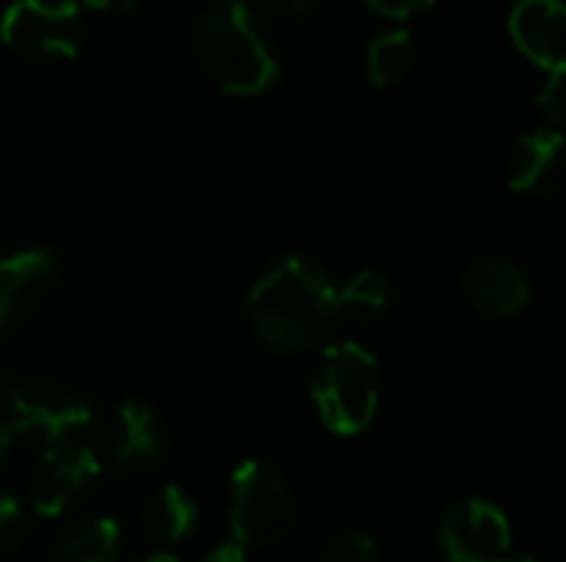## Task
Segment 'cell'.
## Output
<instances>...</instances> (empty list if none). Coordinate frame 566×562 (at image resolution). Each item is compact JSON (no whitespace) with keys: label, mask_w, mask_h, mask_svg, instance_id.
<instances>
[{"label":"cell","mask_w":566,"mask_h":562,"mask_svg":"<svg viewBox=\"0 0 566 562\" xmlns=\"http://www.w3.org/2000/svg\"><path fill=\"white\" fill-rule=\"evenodd\" d=\"M338 285L302 255L272 262L249 291V321L255 335L285 354L322 344L338 325Z\"/></svg>","instance_id":"cell-1"},{"label":"cell","mask_w":566,"mask_h":562,"mask_svg":"<svg viewBox=\"0 0 566 562\" xmlns=\"http://www.w3.org/2000/svg\"><path fill=\"white\" fill-rule=\"evenodd\" d=\"M192 53L226 93L259 96L279 83V56L262 33V23L239 0H219L196 17Z\"/></svg>","instance_id":"cell-2"},{"label":"cell","mask_w":566,"mask_h":562,"mask_svg":"<svg viewBox=\"0 0 566 562\" xmlns=\"http://www.w3.org/2000/svg\"><path fill=\"white\" fill-rule=\"evenodd\" d=\"M312 401L332 434L355 437L378 414V361L358 341L328 344L312 381Z\"/></svg>","instance_id":"cell-3"},{"label":"cell","mask_w":566,"mask_h":562,"mask_svg":"<svg viewBox=\"0 0 566 562\" xmlns=\"http://www.w3.org/2000/svg\"><path fill=\"white\" fill-rule=\"evenodd\" d=\"M229 527L239 547H279L295 530V497L265 460H242L229 487Z\"/></svg>","instance_id":"cell-4"},{"label":"cell","mask_w":566,"mask_h":562,"mask_svg":"<svg viewBox=\"0 0 566 562\" xmlns=\"http://www.w3.org/2000/svg\"><path fill=\"white\" fill-rule=\"evenodd\" d=\"M3 404L10 411L13 427L27 437L43 441L46 447L76 444L93 424V411L80 394L40 374H23L7 381Z\"/></svg>","instance_id":"cell-5"},{"label":"cell","mask_w":566,"mask_h":562,"mask_svg":"<svg viewBox=\"0 0 566 562\" xmlns=\"http://www.w3.org/2000/svg\"><path fill=\"white\" fill-rule=\"evenodd\" d=\"M0 40L33 60H70L86 43V20L73 0H10Z\"/></svg>","instance_id":"cell-6"},{"label":"cell","mask_w":566,"mask_h":562,"mask_svg":"<svg viewBox=\"0 0 566 562\" xmlns=\"http://www.w3.org/2000/svg\"><path fill=\"white\" fill-rule=\"evenodd\" d=\"M441 550L448 562H511V523L501 507L488 500H464L441 523Z\"/></svg>","instance_id":"cell-7"},{"label":"cell","mask_w":566,"mask_h":562,"mask_svg":"<svg viewBox=\"0 0 566 562\" xmlns=\"http://www.w3.org/2000/svg\"><path fill=\"white\" fill-rule=\"evenodd\" d=\"M60 265L46 248H23L0 258V328H23L53 298Z\"/></svg>","instance_id":"cell-8"},{"label":"cell","mask_w":566,"mask_h":562,"mask_svg":"<svg viewBox=\"0 0 566 562\" xmlns=\"http://www.w3.org/2000/svg\"><path fill=\"white\" fill-rule=\"evenodd\" d=\"M99 477V460L86 444H63L50 447V454L40 460L33 484H30V503L40 517H60L70 510Z\"/></svg>","instance_id":"cell-9"},{"label":"cell","mask_w":566,"mask_h":562,"mask_svg":"<svg viewBox=\"0 0 566 562\" xmlns=\"http://www.w3.org/2000/svg\"><path fill=\"white\" fill-rule=\"evenodd\" d=\"M511 36L524 56L541 70H564L566 7L564 0H517L511 10Z\"/></svg>","instance_id":"cell-10"},{"label":"cell","mask_w":566,"mask_h":562,"mask_svg":"<svg viewBox=\"0 0 566 562\" xmlns=\"http://www.w3.org/2000/svg\"><path fill=\"white\" fill-rule=\"evenodd\" d=\"M109 447H113V460L126 470H143L156 464L166 450V431L156 407L139 397H126L116 407Z\"/></svg>","instance_id":"cell-11"},{"label":"cell","mask_w":566,"mask_h":562,"mask_svg":"<svg viewBox=\"0 0 566 562\" xmlns=\"http://www.w3.org/2000/svg\"><path fill=\"white\" fill-rule=\"evenodd\" d=\"M461 285L481 311L501 315V318L524 311L531 301V278L524 275V268H517L514 262H504V258L474 262L464 272Z\"/></svg>","instance_id":"cell-12"},{"label":"cell","mask_w":566,"mask_h":562,"mask_svg":"<svg viewBox=\"0 0 566 562\" xmlns=\"http://www.w3.org/2000/svg\"><path fill=\"white\" fill-rule=\"evenodd\" d=\"M564 162V136L560 129H534L524 132L514 142L511 166H507V185L514 192H547L560 179Z\"/></svg>","instance_id":"cell-13"},{"label":"cell","mask_w":566,"mask_h":562,"mask_svg":"<svg viewBox=\"0 0 566 562\" xmlns=\"http://www.w3.org/2000/svg\"><path fill=\"white\" fill-rule=\"evenodd\" d=\"M199 510L192 503V497L176 487V484H163L159 490H153V497L143 507V527L149 533V540L156 543H179L189 537V530L196 527Z\"/></svg>","instance_id":"cell-14"},{"label":"cell","mask_w":566,"mask_h":562,"mask_svg":"<svg viewBox=\"0 0 566 562\" xmlns=\"http://www.w3.org/2000/svg\"><path fill=\"white\" fill-rule=\"evenodd\" d=\"M116 553H119V527L109 517H96L60 537L53 562H113Z\"/></svg>","instance_id":"cell-15"},{"label":"cell","mask_w":566,"mask_h":562,"mask_svg":"<svg viewBox=\"0 0 566 562\" xmlns=\"http://www.w3.org/2000/svg\"><path fill=\"white\" fill-rule=\"evenodd\" d=\"M365 66H368V79L375 86H395L398 79H405L415 66V40L408 30H388L378 33L368 43L365 53Z\"/></svg>","instance_id":"cell-16"},{"label":"cell","mask_w":566,"mask_h":562,"mask_svg":"<svg viewBox=\"0 0 566 562\" xmlns=\"http://www.w3.org/2000/svg\"><path fill=\"white\" fill-rule=\"evenodd\" d=\"M395 301V288L388 282V275L365 268L355 278H348L338 288V315H385Z\"/></svg>","instance_id":"cell-17"},{"label":"cell","mask_w":566,"mask_h":562,"mask_svg":"<svg viewBox=\"0 0 566 562\" xmlns=\"http://www.w3.org/2000/svg\"><path fill=\"white\" fill-rule=\"evenodd\" d=\"M259 23H298L312 13L315 0H239Z\"/></svg>","instance_id":"cell-18"},{"label":"cell","mask_w":566,"mask_h":562,"mask_svg":"<svg viewBox=\"0 0 566 562\" xmlns=\"http://www.w3.org/2000/svg\"><path fill=\"white\" fill-rule=\"evenodd\" d=\"M375 556L378 547L368 533H342L325 547L318 562H375Z\"/></svg>","instance_id":"cell-19"},{"label":"cell","mask_w":566,"mask_h":562,"mask_svg":"<svg viewBox=\"0 0 566 562\" xmlns=\"http://www.w3.org/2000/svg\"><path fill=\"white\" fill-rule=\"evenodd\" d=\"M23 540H27V517H23V507L17 503V497L0 494V553L20 550Z\"/></svg>","instance_id":"cell-20"},{"label":"cell","mask_w":566,"mask_h":562,"mask_svg":"<svg viewBox=\"0 0 566 562\" xmlns=\"http://www.w3.org/2000/svg\"><path fill=\"white\" fill-rule=\"evenodd\" d=\"M537 106L547 113V119H551V129H557V126H560V119H564V109H566L564 70H554V73H547V83H544V86H541V93H537Z\"/></svg>","instance_id":"cell-21"},{"label":"cell","mask_w":566,"mask_h":562,"mask_svg":"<svg viewBox=\"0 0 566 562\" xmlns=\"http://www.w3.org/2000/svg\"><path fill=\"white\" fill-rule=\"evenodd\" d=\"M378 13H385V17H395V20H405V17H411V13H418V10H424L428 3H434V0H368Z\"/></svg>","instance_id":"cell-22"},{"label":"cell","mask_w":566,"mask_h":562,"mask_svg":"<svg viewBox=\"0 0 566 562\" xmlns=\"http://www.w3.org/2000/svg\"><path fill=\"white\" fill-rule=\"evenodd\" d=\"M202 562H249L245 556V547H239V543H222V547H212Z\"/></svg>","instance_id":"cell-23"},{"label":"cell","mask_w":566,"mask_h":562,"mask_svg":"<svg viewBox=\"0 0 566 562\" xmlns=\"http://www.w3.org/2000/svg\"><path fill=\"white\" fill-rule=\"evenodd\" d=\"M143 0H86L90 10L96 13H133Z\"/></svg>","instance_id":"cell-24"},{"label":"cell","mask_w":566,"mask_h":562,"mask_svg":"<svg viewBox=\"0 0 566 562\" xmlns=\"http://www.w3.org/2000/svg\"><path fill=\"white\" fill-rule=\"evenodd\" d=\"M7 447H10V427L0 421V460H3V454H7Z\"/></svg>","instance_id":"cell-25"},{"label":"cell","mask_w":566,"mask_h":562,"mask_svg":"<svg viewBox=\"0 0 566 562\" xmlns=\"http://www.w3.org/2000/svg\"><path fill=\"white\" fill-rule=\"evenodd\" d=\"M143 562H176V560H172V556H163V553H159V556H149V560H143Z\"/></svg>","instance_id":"cell-26"},{"label":"cell","mask_w":566,"mask_h":562,"mask_svg":"<svg viewBox=\"0 0 566 562\" xmlns=\"http://www.w3.org/2000/svg\"><path fill=\"white\" fill-rule=\"evenodd\" d=\"M511 562H537L534 556H511Z\"/></svg>","instance_id":"cell-27"},{"label":"cell","mask_w":566,"mask_h":562,"mask_svg":"<svg viewBox=\"0 0 566 562\" xmlns=\"http://www.w3.org/2000/svg\"><path fill=\"white\" fill-rule=\"evenodd\" d=\"M216 3H219V0H216Z\"/></svg>","instance_id":"cell-28"}]
</instances>
